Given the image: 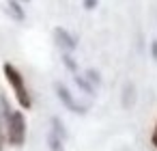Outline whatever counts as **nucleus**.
<instances>
[{
	"instance_id": "8",
	"label": "nucleus",
	"mask_w": 157,
	"mask_h": 151,
	"mask_svg": "<svg viewBox=\"0 0 157 151\" xmlns=\"http://www.w3.org/2000/svg\"><path fill=\"white\" fill-rule=\"evenodd\" d=\"M52 125H54V129H52V132H54L56 136H60V138H65V136H67V132H65V127H63V121H60L58 117H52Z\"/></svg>"
},
{
	"instance_id": "6",
	"label": "nucleus",
	"mask_w": 157,
	"mask_h": 151,
	"mask_svg": "<svg viewBox=\"0 0 157 151\" xmlns=\"http://www.w3.org/2000/svg\"><path fill=\"white\" fill-rule=\"evenodd\" d=\"M48 145H50V151H65V147H63V138L56 136L54 132H50V136H48Z\"/></svg>"
},
{
	"instance_id": "9",
	"label": "nucleus",
	"mask_w": 157,
	"mask_h": 151,
	"mask_svg": "<svg viewBox=\"0 0 157 151\" xmlns=\"http://www.w3.org/2000/svg\"><path fill=\"white\" fill-rule=\"evenodd\" d=\"M63 63H65V67L69 69V71H73V74H78V63L73 61V56L67 52V54H63Z\"/></svg>"
},
{
	"instance_id": "4",
	"label": "nucleus",
	"mask_w": 157,
	"mask_h": 151,
	"mask_svg": "<svg viewBox=\"0 0 157 151\" xmlns=\"http://www.w3.org/2000/svg\"><path fill=\"white\" fill-rule=\"evenodd\" d=\"M54 37H56V41H58V46H60V48H65L67 52H71V50H75V48H78L75 37H73L69 30H65L63 26H56V28H54Z\"/></svg>"
},
{
	"instance_id": "13",
	"label": "nucleus",
	"mask_w": 157,
	"mask_h": 151,
	"mask_svg": "<svg viewBox=\"0 0 157 151\" xmlns=\"http://www.w3.org/2000/svg\"><path fill=\"white\" fill-rule=\"evenodd\" d=\"M151 142L157 147V125H155V129H153V136H151Z\"/></svg>"
},
{
	"instance_id": "2",
	"label": "nucleus",
	"mask_w": 157,
	"mask_h": 151,
	"mask_svg": "<svg viewBox=\"0 0 157 151\" xmlns=\"http://www.w3.org/2000/svg\"><path fill=\"white\" fill-rule=\"evenodd\" d=\"M7 125H9V142L20 147L26 140V119L20 110H11L7 114Z\"/></svg>"
},
{
	"instance_id": "12",
	"label": "nucleus",
	"mask_w": 157,
	"mask_h": 151,
	"mask_svg": "<svg viewBox=\"0 0 157 151\" xmlns=\"http://www.w3.org/2000/svg\"><path fill=\"white\" fill-rule=\"evenodd\" d=\"M97 2H99V0H84V7L90 11V9H95V7H97Z\"/></svg>"
},
{
	"instance_id": "11",
	"label": "nucleus",
	"mask_w": 157,
	"mask_h": 151,
	"mask_svg": "<svg viewBox=\"0 0 157 151\" xmlns=\"http://www.w3.org/2000/svg\"><path fill=\"white\" fill-rule=\"evenodd\" d=\"M151 56H153V61H157V39L151 41Z\"/></svg>"
},
{
	"instance_id": "1",
	"label": "nucleus",
	"mask_w": 157,
	"mask_h": 151,
	"mask_svg": "<svg viewBox=\"0 0 157 151\" xmlns=\"http://www.w3.org/2000/svg\"><path fill=\"white\" fill-rule=\"evenodd\" d=\"M2 71H5L7 82L13 86L20 106H22V108H30V106H33V99H30V93H28V89H26V84H24V76L20 74V69L13 67L11 63H5V65H2Z\"/></svg>"
},
{
	"instance_id": "5",
	"label": "nucleus",
	"mask_w": 157,
	"mask_h": 151,
	"mask_svg": "<svg viewBox=\"0 0 157 151\" xmlns=\"http://www.w3.org/2000/svg\"><path fill=\"white\" fill-rule=\"evenodd\" d=\"M73 80H75V84H78V86H80L84 93H88V95H95V86H93V84H90V82L84 78V76H78V74H75V76H73Z\"/></svg>"
},
{
	"instance_id": "3",
	"label": "nucleus",
	"mask_w": 157,
	"mask_h": 151,
	"mask_svg": "<svg viewBox=\"0 0 157 151\" xmlns=\"http://www.w3.org/2000/svg\"><path fill=\"white\" fill-rule=\"evenodd\" d=\"M54 89H56V95H58V99L65 104V108H67V110H71V112H75V114H86V108L73 99V95L69 93V89H67L65 84L56 82V84H54Z\"/></svg>"
},
{
	"instance_id": "10",
	"label": "nucleus",
	"mask_w": 157,
	"mask_h": 151,
	"mask_svg": "<svg viewBox=\"0 0 157 151\" xmlns=\"http://www.w3.org/2000/svg\"><path fill=\"white\" fill-rule=\"evenodd\" d=\"M86 80H88L93 86H99V84H101V76H99L97 69H88V71H86Z\"/></svg>"
},
{
	"instance_id": "7",
	"label": "nucleus",
	"mask_w": 157,
	"mask_h": 151,
	"mask_svg": "<svg viewBox=\"0 0 157 151\" xmlns=\"http://www.w3.org/2000/svg\"><path fill=\"white\" fill-rule=\"evenodd\" d=\"M9 11L13 13L15 20H24L26 18V13H24V9H22V5L17 2V0H9Z\"/></svg>"
}]
</instances>
